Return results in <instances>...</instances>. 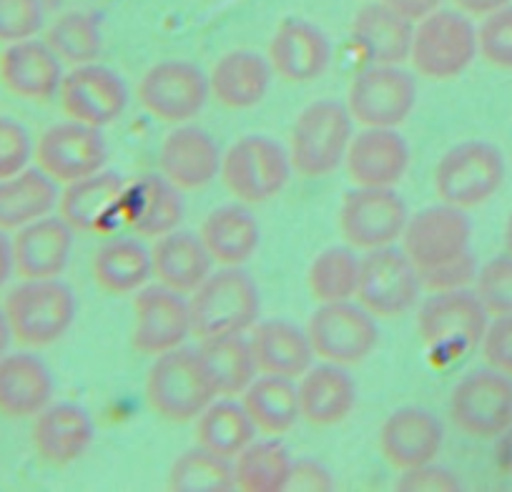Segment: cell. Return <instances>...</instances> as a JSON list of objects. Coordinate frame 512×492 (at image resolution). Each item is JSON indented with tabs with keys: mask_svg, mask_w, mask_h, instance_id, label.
Returning <instances> with one entry per match:
<instances>
[{
	"mask_svg": "<svg viewBox=\"0 0 512 492\" xmlns=\"http://www.w3.org/2000/svg\"><path fill=\"white\" fill-rule=\"evenodd\" d=\"M0 83L23 101H48L61 91L63 63L46 41L8 43L0 53Z\"/></svg>",
	"mask_w": 512,
	"mask_h": 492,
	"instance_id": "cell-26",
	"label": "cell"
},
{
	"mask_svg": "<svg viewBox=\"0 0 512 492\" xmlns=\"http://www.w3.org/2000/svg\"><path fill=\"white\" fill-rule=\"evenodd\" d=\"M442 442V422L430 410L415 405L392 412L379 430V450L384 460L400 472L435 462Z\"/></svg>",
	"mask_w": 512,
	"mask_h": 492,
	"instance_id": "cell-19",
	"label": "cell"
},
{
	"mask_svg": "<svg viewBox=\"0 0 512 492\" xmlns=\"http://www.w3.org/2000/svg\"><path fill=\"white\" fill-rule=\"evenodd\" d=\"M136 98L149 116L164 123H189L209 98V78L189 61H164L141 76Z\"/></svg>",
	"mask_w": 512,
	"mask_h": 492,
	"instance_id": "cell-14",
	"label": "cell"
},
{
	"mask_svg": "<svg viewBox=\"0 0 512 492\" xmlns=\"http://www.w3.org/2000/svg\"><path fill=\"white\" fill-rule=\"evenodd\" d=\"M241 405H244L246 415L254 422L256 432H264V435L272 437L287 435L302 420L297 385L287 377H256L244 390Z\"/></svg>",
	"mask_w": 512,
	"mask_h": 492,
	"instance_id": "cell-37",
	"label": "cell"
},
{
	"mask_svg": "<svg viewBox=\"0 0 512 492\" xmlns=\"http://www.w3.org/2000/svg\"><path fill=\"white\" fill-rule=\"evenodd\" d=\"M58 98L71 121L103 129L123 116L128 106V88L111 68L86 63L73 66V71L63 76Z\"/></svg>",
	"mask_w": 512,
	"mask_h": 492,
	"instance_id": "cell-18",
	"label": "cell"
},
{
	"mask_svg": "<svg viewBox=\"0 0 512 492\" xmlns=\"http://www.w3.org/2000/svg\"><path fill=\"white\" fill-rule=\"evenodd\" d=\"M249 344L254 352L256 369L262 375L287 377V380L302 377L317 357L307 329H299L297 324L284 322V319L254 324Z\"/></svg>",
	"mask_w": 512,
	"mask_h": 492,
	"instance_id": "cell-30",
	"label": "cell"
},
{
	"mask_svg": "<svg viewBox=\"0 0 512 492\" xmlns=\"http://www.w3.org/2000/svg\"><path fill=\"white\" fill-rule=\"evenodd\" d=\"M307 334L317 357L342 367L362 364L379 344L377 317L349 299L319 304L309 317Z\"/></svg>",
	"mask_w": 512,
	"mask_h": 492,
	"instance_id": "cell-9",
	"label": "cell"
},
{
	"mask_svg": "<svg viewBox=\"0 0 512 492\" xmlns=\"http://www.w3.org/2000/svg\"><path fill=\"white\" fill-rule=\"evenodd\" d=\"M344 164L354 186L395 189L410 169V146L397 129H362L349 141Z\"/></svg>",
	"mask_w": 512,
	"mask_h": 492,
	"instance_id": "cell-21",
	"label": "cell"
},
{
	"mask_svg": "<svg viewBox=\"0 0 512 492\" xmlns=\"http://www.w3.org/2000/svg\"><path fill=\"white\" fill-rule=\"evenodd\" d=\"M495 462L502 475L512 477V425L495 437Z\"/></svg>",
	"mask_w": 512,
	"mask_h": 492,
	"instance_id": "cell-53",
	"label": "cell"
},
{
	"mask_svg": "<svg viewBox=\"0 0 512 492\" xmlns=\"http://www.w3.org/2000/svg\"><path fill=\"white\" fill-rule=\"evenodd\" d=\"M11 339H13L11 324H8L6 312L0 309V357H3V354H8V347H11Z\"/></svg>",
	"mask_w": 512,
	"mask_h": 492,
	"instance_id": "cell-56",
	"label": "cell"
},
{
	"mask_svg": "<svg viewBox=\"0 0 512 492\" xmlns=\"http://www.w3.org/2000/svg\"><path fill=\"white\" fill-rule=\"evenodd\" d=\"M76 231L61 216H41L16 231L13 267L23 279H56L66 272Z\"/></svg>",
	"mask_w": 512,
	"mask_h": 492,
	"instance_id": "cell-23",
	"label": "cell"
},
{
	"mask_svg": "<svg viewBox=\"0 0 512 492\" xmlns=\"http://www.w3.org/2000/svg\"><path fill=\"white\" fill-rule=\"evenodd\" d=\"M412 36H415V23L384 6L382 0L359 8L352 21L354 43L362 48L369 63L400 66L410 61Z\"/></svg>",
	"mask_w": 512,
	"mask_h": 492,
	"instance_id": "cell-34",
	"label": "cell"
},
{
	"mask_svg": "<svg viewBox=\"0 0 512 492\" xmlns=\"http://www.w3.org/2000/svg\"><path fill=\"white\" fill-rule=\"evenodd\" d=\"M33 159V141L28 136L26 126H21L13 118L0 116V179L18 174L28 169V161Z\"/></svg>",
	"mask_w": 512,
	"mask_h": 492,
	"instance_id": "cell-47",
	"label": "cell"
},
{
	"mask_svg": "<svg viewBox=\"0 0 512 492\" xmlns=\"http://www.w3.org/2000/svg\"><path fill=\"white\" fill-rule=\"evenodd\" d=\"M123 184L116 171H96L66 184L58 194V211L61 219L71 226L76 234H103L111 221L121 214Z\"/></svg>",
	"mask_w": 512,
	"mask_h": 492,
	"instance_id": "cell-25",
	"label": "cell"
},
{
	"mask_svg": "<svg viewBox=\"0 0 512 492\" xmlns=\"http://www.w3.org/2000/svg\"><path fill=\"white\" fill-rule=\"evenodd\" d=\"M13 339L31 349L61 342L76 322L78 302L71 287L56 279H26L6 297Z\"/></svg>",
	"mask_w": 512,
	"mask_h": 492,
	"instance_id": "cell-3",
	"label": "cell"
},
{
	"mask_svg": "<svg viewBox=\"0 0 512 492\" xmlns=\"http://www.w3.org/2000/svg\"><path fill=\"white\" fill-rule=\"evenodd\" d=\"M191 334L214 339L254 329L262 314V297L254 279L241 267H221L201 282L189 299Z\"/></svg>",
	"mask_w": 512,
	"mask_h": 492,
	"instance_id": "cell-2",
	"label": "cell"
},
{
	"mask_svg": "<svg viewBox=\"0 0 512 492\" xmlns=\"http://www.w3.org/2000/svg\"><path fill=\"white\" fill-rule=\"evenodd\" d=\"M417 329L432 352L457 359L480 347L487 329V312L470 289L435 292L420 307Z\"/></svg>",
	"mask_w": 512,
	"mask_h": 492,
	"instance_id": "cell-8",
	"label": "cell"
},
{
	"mask_svg": "<svg viewBox=\"0 0 512 492\" xmlns=\"http://www.w3.org/2000/svg\"><path fill=\"white\" fill-rule=\"evenodd\" d=\"M422 294L420 272L397 246L364 252L359 264L357 299L377 319L402 317Z\"/></svg>",
	"mask_w": 512,
	"mask_h": 492,
	"instance_id": "cell-11",
	"label": "cell"
},
{
	"mask_svg": "<svg viewBox=\"0 0 512 492\" xmlns=\"http://www.w3.org/2000/svg\"><path fill=\"white\" fill-rule=\"evenodd\" d=\"M410 211L395 189L354 186L339 206V231L357 252L395 246L402 239Z\"/></svg>",
	"mask_w": 512,
	"mask_h": 492,
	"instance_id": "cell-12",
	"label": "cell"
},
{
	"mask_svg": "<svg viewBox=\"0 0 512 492\" xmlns=\"http://www.w3.org/2000/svg\"><path fill=\"white\" fill-rule=\"evenodd\" d=\"M58 206L56 181L41 169H23L0 179V231H18Z\"/></svg>",
	"mask_w": 512,
	"mask_h": 492,
	"instance_id": "cell-36",
	"label": "cell"
},
{
	"mask_svg": "<svg viewBox=\"0 0 512 492\" xmlns=\"http://www.w3.org/2000/svg\"><path fill=\"white\" fill-rule=\"evenodd\" d=\"M33 156L38 169L46 171L56 184H71L108 164V144L96 126L66 121L43 131Z\"/></svg>",
	"mask_w": 512,
	"mask_h": 492,
	"instance_id": "cell-16",
	"label": "cell"
},
{
	"mask_svg": "<svg viewBox=\"0 0 512 492\" xmlns=\"http://www.w3.org/2000/svg\"><path fill=\"white\" fill-rule=\"evenodd\" d=\"M460 487L462 482L447 467L435 465V462L405 470L397 480V490L402 492H457Z\"/></svg>",
	"mask_w": 512,
	"mask_h": 492,
	"instance_id": "cell-50",
	"label": "cell"
},
{
	"mask_svg": "<svg viewBox=\"0 0 512 492\" xmlns=\"http://www.w3.org/2000/svg\"><path fill=\"white\" fill-rule=\"evenodd\" d=\"M359 264L362 259L352 246H327L309 264L307 284L317 302H344L357 297Z\"/></svg>",
	"mask_w": 512,
	"mask_h": 492,
	"instance_id": "cell-41",
	"label": "cell"
},
{
	"mask_svg": "<svg viewBox=\"0 0 512 492\" xmlns=\"http://www.w3.org/2000/svg\"><path fill=\"white\" fill-rule=\"evenodd\" d=\"M219 144L199 126L179 123L159 151V171L179 191H199L221 176Z\"/></svg>",
	"mask_w": 512,
	"mask_h": 492,
	"instance_id": "cell-20",
	"label": "cell"
},
{
	"mask_svg": "<svg viewBox=\"0 0 512 492\" xmlns=\"http://www.w3.org/2000/svg\"><path fill=\"white\" fill-rule=\"evenodd\" d=\"M254 432V422L239 402L214 400L196 417V442L224 460H236V455L254 442Z\"/></svg>",
	"mask_w": 512,
	"mask_h": 492,
	"instance_id": "cell-39",
	"label": "cell"
},
{
	"mask_svg": "<svg viewBox=\"0 0 512 492\" xmlns=\"http://www.w3.org/2000/svg\"><path fill=\"white\" fill-rule=\"evenodd\" d=\"M91 274L98 289L126 297L144 289L151 279V249L136 239H111L91 259Z\"/></svg>",
	"mask_w": 512,
	"mask_h": 492,
	"instance_id": "cell-35",
	"label": "cell"
},
{
	"mask_svg": "<svg viewBox=\"0 0 512 492\" xmlns=\"http://www.w3.org/2000/svg\"><path fill=\"white\" fill-rule=\"evenodd\" d=\"M121 214L139 236L159 239L179 229L184 219V201H181V191L171 181L149 174L123 191Z\"/></svg>",
	"mask_w": 512,
	"mask_h": 492,
	"instance_id": "cell-32",
	"label": "cell"
},
{
	"mask_svg": "<svg viewBox=\"0 0 512 492\" xmlns=\"http://www.w3.org/2000/svg\"><path fill=\"white\" fill-rule=\"evenodd\" d=\"M505 174V159L497 146L487 141H465L442 154L432 184L442 204L467 211L487 204L502 189Z\"/></svg>",
	"mask_w": 512,
	"mask_h": 492,
	"instance_id": "cell-5",
	"label": "cell"
},
{
	"mask_svg": "<svg viewBox=\"0 0 512 492\" xmlns=\"http://www.w3.org/2000/svg\"><path fill=\"white\" fill-rule=\"evenodd\" d=\"M417 106V83L400 66L372 63L347 93V111L364 129H400Z\"/></svg>",
	"mask_w": 512,
	"mask_h": 492,
	"instance_id": "cell-10",
	"label": "cell"
},
{
	"mask_svg": "<svg viewBox=\"0 0 512 492\" xmlns=\"http://www.w3.org/2000/svg\"><path fill=\"white\" fill-rule=\"evenodd\" d=\"M269 66L289 83H312L327 73L332 46L322 28L309 21H284L269 41Z\"/></svg>",
	"mask_w": 512,
	"mask_h": 492,
	"instance_id": "cell-24",
	"label": "cell"
},
{
	"mask_svg": "<svg viewBox=\"0 0 512 492\" xmlns=\"http://www.w3.org/2000/svg\"><path fill=\"white\" fill-rule=\"evenodd\" d=\"M272 66L259 53L229 51L209 73V96L229 111H249L267 98L272 86Z\"/></svg>",
	"mask_w": 512,
	"mask_h": 492,
	"instance_id": "cell-29",
	"label": "cell"
},
{
	"mask_svg": "<svg viewBox=\"0 0 512 492\" xmlns=\"http://www.w3.org/2000/svg\"><path fill=\"white\" fill-rule=\"evenodd\" d=\"M382 3L412 23H420L422 18H427L430 13H435V11H440V6H442V0H382Z\"/></svg>",
	"mask_w": 512,
	"mask_h": 492,
	"instance_id": "cell-52",
	"label": "cell"
},
{
	"mask_svg": "<svg viewBox=\"0 0 512 492\" xmlns=\"http://www.w3.org/2000/svg\"><path fill=\"white\" fill-rule=\"evenodd\" d=\"M475 294L487 314L505 317L512 314V257H495L477 269Z\"/></svg>",
	"mask_w": 512,
	"mask_h": 492,
	"instance_id": "cell-44",
	"label": "cell"
},
{
	"mask_svg": "<svg viewBox=\"0 0 512 492\" xmlns=\"http://www.w3.org/2000/svg\"><path fill=\"white\" fill-rule=\"evenodd\" d=\"M191 334V312L184 294L164 284H146L134 299V332L131 344L146 357H159L181 347Z\"/></svg>",
	"mask_w": 512,
	"mask_h": 492,
	"instance_id": "cell-17",
	"label": "cell"
},
{
	"mask_svg": "<svg viewBox=\"0 0 512 492\" xmlns=\"http://www.w3.org/2000/svg\"><path fill=\"white\" fill-rule=\"evenodd\" d=\"M199 352L219 397L244 395L246 387L256 380L259 369H256L254 352L244 334L204 339Z\"/></svg>",
	"mask_w": 512,
	"mask_h": 492,
	"instance_id": "cell-38",
	"label": "cell"
},
{
	"mask_svg": "<svg viewBox=\"0 0 512 492\" xmlns=\"http://www.w3.org/2000/svg\"><path fill=\"white\" fill-rule=\"evenodd\" d=\"M477 53L490 66L500 71H512V6L485 16L477 28Z\"/></svg>",
	"mask_w": 512,
	"mask_h": 492,
	"instance_id": "cell-45",
	"label": "cell"
},
{
	"mask_svg": "<svg viewBox=\"0 0 512 492\" xmlns=\"http://www.w3.org/2000/svg\"><path fill=\"white\" fill-rule=\"evenodd\" d=\"M400 241L402 252L410 257L417 272H422L470 252L472 224L457 206H427L407 219Z\"/></svg>",
	"mask_w": 512,
	"mask_h": 492,
	"instance_id": "cell-15",
	"label": "cell"
},
{
	"mask_svg": "<svg viewBox=\"0 0 512 492\" xmlns=\"http://www.w3.org/2000/svg\"><path fill=\"white\" fill-rule=\"evenodd\" d=\"M13 272H16V267H13V244L6 231H0V287L11 279Z\"/></svg>",
	"mask_w": 512,
	"mask_h": 492,
	"instance_id": "cell-55",
	"label": "cell"
},
{
	"mask_svg": "<svg viewBox=\"0 0 512 492\" xmlns=\"http://www.w3.org/2000/svg\"><path fill=\"white\" fill-rule=\"evenodd\" d=\"M51 369L31 352L0 357V415L8 420L36 417L53 402Z\"/></svg>",
	"mask_w": 512,
	"mask_h": 492,
	"instance_id": "cell-27",
	"label": "cell"
},
{
	"mask_svg": "<svg viewBox=\"0 0 512 492\" xmlns=\"http://www.w3.org/2000/svg\"><path fill=\"white\" fill-rule=\"evenodd\" d=\"M502 239H505L507 254H510V257H512V214L507 216V221H505V234H502Z\"/></svg>",
	"mask_w": 512,
	"mask_h": 492,
	"instance_id": "cell-57",
	"label": "cell"
},
{
	"mask_svg": "<svg viewBox=\"0 0 512 492\" xmlns=\"http://www.w3.org/2000/svg\"><path fill=\"white\" fill-rule=\"evenodd\" d=\"M169 487L174 492H226L236 487L234 465L196 445L176 457L169 472Z\"/></svg>",
	"mask_w": 512,
	"mask_h": 492,
	"instance_id": "cell-42",
	"label": "cell"
},
{
	"mask_svg": "<svg viewBox=\"0 0 512 492\" xmlns=\"http://www.w3.org/2000/svg\"><path fill=\"white\" fill-rule=\"evenodd\" d=\"M287 490L302 492H329L334 490L332 472L314 460L292 462V475H289Z\"/></svg>",
	"mask_w": 512,
	"mask_h": 492,
	"instance_id": "cell-51",
	"label": "cell"
},
{
	"mask_svg": "<svg viewBox=\"0 0 512 492\" xmlns=\"http://www.w3.org/2000/svg\"><path fill=\"white\" fill-rule=\"evenodd\" d=\"M96 440L91 415L73 402H56L36 415L31 430L33 450L53 467H68L81 460Z\"/></svg>",
	"mask_w": 512,
	"mask_h": 492,
	"instance_id": "cell-22",
	"label": "cell"
},
{
	"mask_svg": "<svg viewBox=\"0 0 512 492\" xmlns=\"http://www.w3.org/2000/svg\"><path fill=\"white\" fill-rule=\"evenodd\" d=\"M292 457L279 442H251L236 455L234 485L244 492H282L292 475Z\"/></svg>",
	"mask_w": 512,
	"mask_h": 492,
	"instance_id": "cell-40",
	"label": "cell"
},
{
	"mask_svg": "<svg viewBox=\"0 0 512 492\" xmlns=\"http://www.w3.org/2000/svg\"><path fill=\"white\" fill-rule=\"evenodd\" d=\"M512 0H455V6L467 16H490V13L500 11V8L510 6Z\"/></svg>",
	"mask_w": 512,
	"mask_h": 492,
	"instance_id": "cell-54",
	"label": "cell"
},
{
	"mask_svg": "<svg viewBox=\"0 0 512 492\" xmlns=\"http://www.w3.org/2000/svg\"><path fill=\"white\" fill-rule=\"evenodd\" d=\"M477 56V31L457 11H435L415 28L410 63L417 76L452 81L472 66Z\"/></svg>",
	"mask_w": 512,
	"mask_h": 492,
	"instance_id": "cell-7",
	"label": "cell"
},
{
	"mask_svg": "<svg viewBox=\"0 0 512 492\" xmlns=\"http://www.w3.org/2000/svg\"><path fill=\"white\" fill-rule=\"evenodd\" d=\"M43 28L41 0H0V43L36 38Z\"/></svg>",
	"mask_w": 512,
	"mask_h": 492,
	"instance_id": "cell-46",
	"label": "cell"
},
{
	"mask_svg": "<svg viewBox=\"0 0 512 492\" xmlns=\"http://www.w3.org/2000/svg\"><path fill=\"white\" fill-rule=\"evenodd\" d=\"M450 420L462 435L495 440L512 425V377L497 369H475L450 395Z\"/></svg>",
	"mask_w": 512,
	"mask_h": 492,
	"instance_id": "cell-13",
	"label": "cell"
},
{
	"mask_svg": "<svg viewBox=\"0 0 512 492\" xmlns=\"http://www.w3.org/2000/svg\"><path fill=\"white\" fill-rule=\"evenodd\" d=\"M354 121L337 101H314L297 116L289 134L292 171L304 179H324L344 164Z\"/></svg>",
	"mask_w": 512,
	"mask_h": 492,
	"instance_id": "cell-4",
	"label": "cell"
},
{
	"mask_svg": "<svg viewBox=\"0 0 512 492\" xmlns=\"http://www.w3.org/2000/svg\"><path fill=\"white\" fill-rule=\"evenodd\" d=\"M216 397L219 395L201 352L184 344L159 354L146 375V400L166 422H194Z\"/></svg>",
	"mask_w": 512,
	"mask_h": 492,
	"instance_id": "cell-1",
	"label": "cell"
},
{
	"mask_svg": "<svg viewBox=\"0 0 512 492\" xmlns=\"http://www.w3.org/2000/svg\"><path fill=\"white\" fill-rule=\"evenodd\" d=\"M214 259L206 252L204 241L189 231H169L159 236L151 249V277L166 289L179 294H194L211 274Z\"/></svg>",
	"mask_w": 512,
	"mask_h": 492,
	"instance_id": "cell-31",
	"label": "cell"
},
{
	"mask_svg": "<svg viewBox=\"0 0 512 492\" xmlns=\"http://www.w3.org/2000/svg\"><path fill=\"white\" fill-rule=\"evenodd\" d=\"M289 151L269 136H244L221 159V179L241 204H267L289 184Z\"/></svg>",
	"mask_w": 512,
	"mask_h": 492,
	"instance_id": "cell-6",
	"label": "cell"
},
{
	"mask_svg": "<svg viewBox=\"0 0 512 492\" xmlns=\"http://www.w3.org/2000/svg\"><path fill=\"white\" fill-rule=\"evenodd\" d=\"M46 43L61 58V63L68 66L96 63L103 48L101 26L91 13H66L51 23L46 31Z\"/></svg>",
	"mask_w": 512,
	"mask_h": 492,
	"instance_id": "cell-43",
	"label": "cell"
},
{
	"mask_svg": "<svg viewBox=\"0 0 512 492\" xmlns=\"http://www.w3.org/2000/svg\"><path fill=\"white\" fill-rule=\"evenodd\" d=\"M480 347L492 369L512 377V314L495 317V322L487 324Z\"/></svg>",
	"mask_w": 512,
	"mask_h": 492,
	"instance_id": "cell-49",
	"label": "cell"
},
{
	"mask_svg": "<svg viewBox=\"0 0 512 492\" xmlns=\"http://www.w3.org/2000/svg\"><path fill=\"white\" fill-rule=\"evenodd\" d=\"M297 395L299 410L309 425L334 427L357 407V382L342 364H312L302 375Z\"/></svg>",
	"mask_w": 512,
	"mask_h": 492,
	"instance_id": "cell-28",
	"label": "cell"
},
{
	"mask_svg": "<svg viewBox=\"0 0 512 492\" xmlns=\"http://www.w3.org/2000/svg\"><path fill=\"white\" fill-rule=\"evenodd\" d=\"M199 239L214 264L244 267L262 244V226L244 204H224L206 216Z\"/></svg>",
	"mask_w": 512,
	"mask_h": 492,
	"instance_id": "cell-33",
	"label": "cell"
},
{
	"mask_svg": "<svg viewBox=\"0 0 512 492\" xmlns=\"http://www.w3.org/2000/svg\"><path fill=\"white\" fill-rule=\"evenodd\" d=\"M477 262L472 252L462 254V257L452 259V262L440 264V267L422 269L420 282L422 289L427 292H457V289H470V284L477 277Z\"/></svg>",
	"mask_w": 512,
	"mask_h": 492,
	"instance_id": "cell-48",
	"label": "cell"
}]
</instances>
